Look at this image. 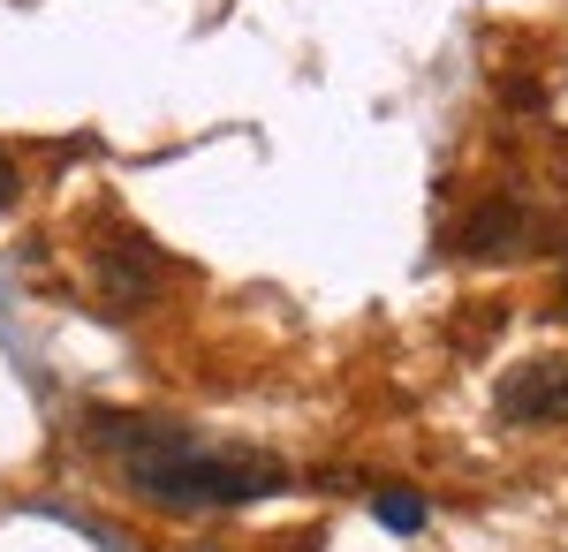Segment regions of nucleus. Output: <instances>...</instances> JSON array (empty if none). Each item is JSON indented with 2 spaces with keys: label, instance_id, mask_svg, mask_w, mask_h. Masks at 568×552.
<instances>
[{
  "label": "nucleus",
  "instance_id": "nucleus-1",
  "mask_svg": "<svg viewBox=\"0 0 568 552\" xmlns=\"http://www.w3.org/2000/svg\"><path fill=\"white\" fill-rule=\"evenodd\" d=\"M84 439L122 469V477H130L136 492H152L160 508H251V500L288 492V469L273 462V454L220 447V439H197V431L160 425V417L91 409Z\"/></svg>",
  "mask_w": 568,
  "mask_h": 552
},
{
  "label": "nucleus",
  "instance_id": "nucleus-2",
  "mask_svg": "<svg viewBox=\"0 0 568 552\" xmlns=\"http://www.w3.org/2000/svg\"><path fill=\"white\" fill-rule=\"evenodd\" d=\"M500 417L508 425H568V356H554V364H516L500 379Z\"/></svg>",
  "mask_w": 568,
  "mask_h": 552
},
{
  "label": "nucleus",
  "instance_id": "nucleus-3",
  "mask_svg": "<svg viewBox=\"0 0 568 552\" xmlns=\"http://www.w3.org/2000/svg\"><path fill=\"white\" fill-rule=\"evenodd\" d=\"M524 235H530L524 205L493 197V205H485V213L463 227V251H470V257H524Z\"/></svg>",
  "mask_w": 568,
  "mask_h": 552
},
{
  "label": "nucleus",
  "instance_id": "nucleus-4",
  "mask_svg": "<svg viewBox=\"0 0 568 552\" xmlns=\"http://www.w3.org/2000/svg\"><path fill=\"white\" fill-rule=\"evenodd\" d=\"M99 273H106V303H114V310H130V303H144L160 288V257L144 251V243H114Z\"/></svg>",
  "mask_w": 568,
  "mask_h": 552
},
{
  "label": "nucleus",
  "instance_id": "nucleus-5",
  "mask_svg": "<svg viewBox=\"0 0 568 552\" xmlns=\"http://www.w3.org/2000/svg\"><path fill=\"white\" fill-rule=\"evenodd\" d=\"M372 514H379V522H387V530H402V538H409V530H417V522H425V500H417V492H402V484H394V492H379V500H372Z\"/></svg>",
  "mask_w": 568,
  "mask_h": 552
},
{
  "label": "nucleus",
  "instance_id": "nucleus-6",
  "mask_svg": "<svg viewBox=\"0 0 568 552\" xmlns=\"http://www.w3.org/2000/svg\"><path fill=\"white\" fill-rule=\"evenodd\" d=\"M16 197H23V174H16L8 152H0V213H16Z\"/></svg>",
  "mask_w": 568,
  "mask_h": 552
},
{
  "label": "nucleus",
  "instance_id": "nucleus-7",
  "mask_svg": "<svg viewBox=\"0 0 568 552\" xmlns=\"http://www.w3.org/2000/svg\"><path fill=\"white\" fill-rule=\"evenodd\" d=\"M561 310H568V251H561Z\"/></svg>",
  "mask_w": 568,
  "mask_h": 552
}]
</instances>
